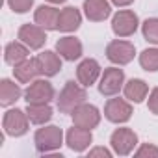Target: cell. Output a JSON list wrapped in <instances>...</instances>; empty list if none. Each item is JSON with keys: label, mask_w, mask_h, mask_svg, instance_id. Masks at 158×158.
I'll use <instances>...</instances> for the list:
<instances>
[{"label": "cell", "mask_w": 158, "mask_h": 158, "mask_svg": "<svg viewBox=\"0 0 158 158\" xmlns=\"http://www.w3.org/2000/svg\"><path fill=\"white\" fill-rule=\"evenodd\" d=\"M86 99H88L86 89L71 80L65 84V88L61 89V93L58 97V110L63 114H73V110L78 108L80 104H84Z\"/></svg>", "instance_id": "obj_1"}, {"label": "cell", "mask_w": 158, "mask_h": 158, "mask_svg": "<svg viewBox=\"0 0 158 158\" xmlns=\"http://www.w3.org/2000/svg\"><path fill=\"white\" fill-rule=\"evenodd\" d=\"M61 128L50 125V127H45V128H39L35 132V147L39 152H48V151H54L61 145Z\"/></svg>", "instance_id": "obj_2"}, {"label": "cell", "mask_w": 158, "mask_h": 158, "mask_svg": "<svg viewBox=\"0 0 158 158\" xmlns=\"http://www.w3.org/2000/svg\"><path fill=\"white\" fill-rule=\"evenodd\" d=\"M24 97L28 104H48L54 99V88L47 80H35L24 91Z\"/></svg>", "instance_id": "obj_3"}, {"label": "cell", "mask_w": 158, "mask_h": 158, "mask_svg": "<svg viewBox=\"0 0 158 158\" xmlns=\"http://www.w3.org/2000/svg\"><path fill=\"white\" fill-rule=\"evenodd\" d=\"M106 56L110 61L117 63V65H125V63H130L134 60V45L128 43V41H112L108 43L106 47Z\"/></svg>", "instance_id": "obj_4"}, {"label": "cell", "mask_w": 158, "mask_h": 158, "mask_svg": "<svg viewBox=\"0 0 158 158\" xmlns=\"http://www.w3.org/2000/svg\"><path fill=\"white\" fill-rule=\"evenodd\" d=\"M138 28V15L134 11L123 10L119 13H115L114 21H112V30L119 35V37H128L136 32Z\"/></svg>", "instance_id": "obj_5"}, {"label": "cell", "mask_w": 158, "mask_h": 158, "mask_svg": "<svg viewBox=\"0 0 158 158\" xmlns=\"http://www.w3.org/2000/svg\"><path fill=\"white\" fill-rule=\"evenodd\" d=\"M101 121V114L95 106L91 104H80L78 108L73 110V123L76 127H82V128H95Z\"/></svg>", "instance_id": "obj_6"}, {"label": "cell", "mask_w": 158, "mask_h": 158, "mask_svg": "<svg viewBox=\"0 0 158 158\" xmlns=\"http://www.w3.org/2000/svg\"><path fill=\"white\" fill-rule=\"evenodd\" d=\"M123 82H125V73L117 67H110L104 71V74L101 78L99 91L102 95H115V93H119Z\"/></svg>", "instance_id": "obj_7"}, {"label": "cell", "mask_w": 158, "mask_h": 158, "mask_svg": "<svg viewBox=\"0 0 158 158\" xmlns=\"http://www.w3.org/2000/svg\"><path fill=\"white\" fill-rule=\"evenodd\" d=\"M4 130L10 136H23L28 132V115L23 110H10L4 115Z\"/></svg>", "instance_id": "obj_8"}, {"label": "cell", "mask_w": 158, "mask_h": 158, "mask_svg": "<svg viewBox=\"0 0 158 158\" xmlns=\"http://www.w3.org/2000/svg\"><path fill=\"white\" fill-rule=\"evenodd\" d=\"M110 143H112V147H114V151H115L117 154L125 156V154H128V152L136 147L138 136H136L134 130H130V128H117V130L112 134Z\"/></svg>", "instance_id": "obj_9"}, {"label": "cell", "mask_w": 158, "mask_h": 158, "mask_svg": "<svg viewBox=\"0 0 158 158\" xmlns=\"http://www.w3.org/2000/svg\"><path fill=\"white\" fill-rule=\"evenodd\" d=\"M104 115L112 123H125L132 115V106L123 99H110L104 106Z\"/></svg>", "instance_id": "obj_10"}, {"label": "cell", "mask_w": 158, "mask_h": 158, "mask_svg": "<svg viewBox=\"0 0 158 158\" xmlns=\"http://www.w3.org/2000/svg\"><path fill=\"white\" fill-rule=\"evenodd\" d=\"M19 39L28 47V48H41L47 41L45 28L35 26V24H24L19 30Z\"/></svg>", "instance_id": "obj_11"}, {"label": "cell", "mask_w": 158, "mask_h": 158, "mask_svg": "<svg viewBox=\"0 0 158 158\" xmlns=\"http://www.w3.org/2000/svg\"><path fill=\"white\" fill-rule=\"evenodd\" d=\"M99 74H101V65L95 60H91V58L84 60L80 65H78V69H76L78 82H80L84 88H89L97 80V78H99Z\"/></svg>", "instance_id": "obj_12"}, {"label": "cell", "mask_w": 158, "mask_h": 158, "mask_svg": "<svg viewBox=\"0 0 158 158\" xmlns=\"http://www.w3.org/2000/svg\"><path fill=\"white\" fill-rule=\"evenodd\" d=\"M91 143V130L89 128H82V127H73L67 132V145L73 151H84L88 145Z\"/></svg>", "instance_id": "obj_13"}, {"label": "cell", "mask_w": 158, "mask_h": 158, "mask_svg": "<svg viewBox=\"0 0 158 158\" xmlns=\"http://www.w3.org/2000/svg\"><path fill=\"white\" fill-rule=\"evenodd\" d=\"M56 50L60 52V56H63L69 61H74L82 56V43L76 37H61L56 43Z\"/></svg>", "instance_id": "obj_14"}, {"label": "cell", "mask_w": 158, "mask_h": 158, "mask_svg": "<svg viewBox=\"0 0 158 158\" xmlns=\"http://www.w3.org/2000/svg\"><path fill=\"white\" fill-rule=\"evenodd\" d=\"M13 73H15V78H17L19 82H30V80H34L37 74H41V69H39V61H37V58L24 60V61L17 63L15 69H13Z\"/></svg>", "instance_id": "obj_15"}, {"label": "cell", "mask_w": 158, "mask_h": 158, "mask_svg": "<svg viewBox=\"0 0 158 158\" xmlns=\"http://www.w3.org/2000/svg\"><path fill=\"white\" fill-rule=\"evenodd\" d=\"M80 11H78L76 8L69 6L65 10L60 11V17H58V30L61 32H74L78 26H80Z\"/></svg>", "instance_id": "obj_16"}, {"label": "cell", "mask_w": 158, "mask_h": 158, "mask_svg": "<svg viewBox=\"0 0 158 158\" xmlns=\"http://www.w3.org/2000/svg\"><path fill=\"white\" fill-rule=\"evenodd\" d=\"M84 11L89 21H104L110 15V4L108 0H84Z\"/></svg>", "instance_id": "obj_17"}, {"label": "cell", "mask_w": 158, "mask_h": 158, "mask_svg": "<svg viewBox=\"0 0 158 158\" xmlns=\"http://www.w3.org/2000/svg\"><path fill=\"white\" fill-rule=\"evenodd\" d=\"M58 17H60V11L52 6H39L35 10V23H37V26H41L45 30H56Z\"/></svg>", "instance_id": "obj_18"}, {"label": "cell", "mask_w": 158, "mask_h": 158, "mask_svg": "<svg viewBox=\"0 0 158 158\" xmlns=\"http://www.w3.org/2000/svg\"><path fill=\"white\" fill-rule=\"evenodd\" d=\"M37 61H39V69H41V74L45 76H54L60 69H61V61L58 58V54H54L52 50H45L37 56Z\"/></svg>", "instance_id": "obj_19"}, {"label": "cell", "mask_w": 158, "mask_h": 158, "mask_svg": "<svg viewBox=\"0 0 158 158\" xmlns=\"http://www.w3.org/2000/svg\"><path fill=\"white\" fill-rule=\"evenodd\" d=\"M147 84L143 80H138V78H132V80L127 82L125 86V97L134 101V102H141L147 97Z\"/></svg>", "instance_id": "obj_20"}, {"label": "cell", "mask_w": 158, "mask_h": 158, "mask_svg": "<svg viewBox=\"0 0 158 158\" xmlns=\"http://www.w3.org/2000/svg\"><path fill=\"white\" fill-rule=\"evenodd\" d=\"M26 115L32 123L35 125H43L52 117V108L48 104H28L26 108Z\"/></svg>", "instance_id": "obj_21"}, {"label": "cell", "mask_w": 158, "mask_h": 158, "mask_svg": "<svg viewBox=\"0 0 158 158\" xmlns=\"http://www.w3.org/2000/svg\"><path fill=\"white\" fill-rule=\"evenodd\" d=\"M19 97H21V88L15 82H11V80L0 82V102L4 106L13 104L15 101H19Z\"/></svg>", "instance_id": "obj_22"}, {"label": "cell", "mask_w": 158, "mask_h": 158, "mask_svg": "<svg viewBox=\"0 0 158 158\" xmlns=\"http://www.w3.org/2000/svg\"><path fill=\"white\" fill-rule=\"evenodd\" d=\"M6 61L10 63V65H17V63H21V61H24L26 60V56H28V47L26 45H23V41L21 43H10L8 47H6Z\"/></svg>", "instance_id": "obj_23"}, {"label": "cell", "mask_w": 158, "mask_h": 158, "mask_svg": "<svg viewBox=\"0 0 158 158\" xmlns=\"http://www.w3.org/2000/svg\"><path fill=\"white\" fill-rule=\"evenodd\" d=\"M139 63L145 71H158V48H147L139 54Z\"/></svg>", "instance_id": "obj_24"}, {"label": "cell", "mask_w": 158, "mask_h": 158, "mask_svg": "<svg viewBox=\"0 0 158 158\" xmlns=\"http://www.w3.org/2000/svg\"><path fill=\"white\" fill-rule=\"evenodd\" d=\"M143 37L158 45V19H147L143 23Z\"/></svg>", "instance_id": "obj_25"}, {"label": "cell", "mask_w": 158, "mask_h": 158, "mask_svg": "<svg viewBox=\"0 0 158 158\" xmlns=\"http://www.w3.org/2000/svg\"><path fill=\"white\" fill-rule=\"evenodd\" d=\"M8 2H10V8H11L13 11H17V13H26V11L32 8L34 0H8Z\"/></svg>", "instance_id": "obj_26"}, {"label": "cell", "mask_w": 158, "mask_h": 158, "mask_svg": "<svg viewBox=\"0 0 158 158\" xmlns=\"http://www.w3.org/2000/svg\"><path fill=\"white\" fill-rule=\"evenodd\" d=\"M136 156H139V158H143V156H154V158H158V149H156L154 145L145 143V145L136 152Z\"/></svg>", "instance_id": "obj_27"}, {"label": "cell", "mask_w": 158, "mask_h": 158, "mask_svg": "<svg viewBox=\"0 0 158 158\" xmlns=\"http://www.w3.org/2000/svg\"><path fill=\"white\" fill-rule=\"evenodd\" d=\"M149 110L158 115V88H154L151 97H149Z\"/></svg>", "instance_id": "obj_28"}, {"label": "cell", "mask_w": 158, "mask_h": 158, "mask_svg": "<svg viewBox=\"0 0 158 158\" xmlns=\"http://www.w3.org/2000/svg\"><path fill=\"white\" fill-rule=\"evenodd\" d=\"M89 156H91V158H93V156H104V158H110L112 152H110L108 149H104V147H97V149L89 151Z\"/></svg>", "instance_id": "obj_29"}, {"label": "cell", "mask_w": 158, "mask_h": 158, "mask_svg": "<svg viewBox=\"0 0 158 158\" xmlns=\"http://www.w3.org/2000/svg\"><path fill=\"white\" fill-rule=\"evenodd\" d=\"M112 2H114L115 6H128V4L134 2V0H112Z\"/></svg>", "instance_id": "obj_30"}, {"label": "cell", "mask_w": 158, "mask_h": 158, "mask_svg": "<svg viewBox=\"0 0 158 158\" xmlns=\"http://www.w3.org/2000/svg\"><path fill=\"white\" fill-rule=\"evenodd\" d=\"M48 2H52V4H61V2H65V0H48Z\"/></svg>", "instance_id": "obj_31"}]
</instances>
